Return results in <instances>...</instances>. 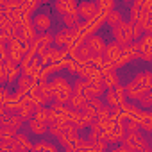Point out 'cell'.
<instances>
[{
    "label": "cell",
    "mask_w": 152,
    "mask_h": 152,
    "mask_svg": "<svg viewBox=\"0 0 152 152\" xmlns=\"http://www.w3.org/2000/svg\"><path fill=\"white\" fill-rule=\"evenodd\" d=\"M77 138H79V129L75 127V125H72V124H70V125L66 127V131L59 136V143H61V145H64V147H68L73 140H77Z\"/></svg>",
    "instance_id": "obj_12"
},
{
    "label": "cell",
    "mask_w": 152,
    "mask_h": 152,
    "mask_svg": "<svg viewBox=\"0 0 152 152\" xmlns=\"http://www.w3.org/2000/svg\"><path fill=\"white\" fill-rule=\"evenodd\" d=\"M31 148H34V147H32V143L29 141V138H27L25 134L18 132V134L15 136V140H13V152H27V150H31Z\"/></svg>",
    "instance_id": "obj_11"
},
{
    "label": "cell",
    "mask_w": 152,
    "mask_h": 152,
    "mask_svg": "<svg viewBox=\"0 0 152 152\" xmlns=\"http://www.w3.org/2000/svg\"><path fill=\"white\" fill-rule=\"evenodd\" d=\"M84 43H86V47L90 48V52H91L93 56H104L106 47H107V45H106V41H104L100 36H93V34H91Z\"/></svg>",
    "instance_id": "obj_8"
},
{
    "label": "cell",
    "mask_w": 152,
    "mask_h": 152,
    "mask_svg": "<svg viewBox=\"0 0 152 152\" xmlns=\"http://www.w3.org/2000/svg\"><path fill=\"white\" fill-rule=\"evenodd\" d=\"M52 43H54V36H52V34H48V32L39 34V36L34 39V47H36L38 56L47 54V50H50V48H52Z\"/></svg>",
    "instance_id": "obj_7"
},
{
    "label": "cell",
    "mask_w": 152,
    "mask_h": 152,
    "mask_svg": "<svg viewBox=\"0 0 152 152\" xmlns=\"http://www.w3.org/2000/svg\"><path fill=\"white\" fill-rule=\"evenodd\" d=\"M141 106H152V90H148V91H145L141 97H140V100H138Z\"/></svg>",
    "instance_id": "obj_32"
},
{
    "label": "cell",
    "mask_w": 152,
    "mask_h": 152,
    "mask_svg": "<svg viewBox=\"0 0 152 152\" xmlns=\"http://www.w3.org/2000/svg\"><path fill=\"white\" fill-rule=\"evenodd\" d=\"M122 145L129 150V152H145L148 148V141L140 134H125V138L122 140Z\"/></svg>",
    "instance_id": "obj_2"
},
{
    "label": "cell",
    "mask_w": 152,
    "mask_h": 152,
    "mask_svg": "<svg viewBox=\"0 0 152 152\" xmlns=\"http://www.w3.org/2000/svg\"><path fill=\"white\" fill-rule=\"evenodd\" d=\"M18 72H20L18 64L11 59H6V61H2V68H0V79L4 83H11L18 77Z\"/></svg>",
    "instance_id": "obj_5"
},
{
    "label": "cell",
    "mask_w": 152,
    "mask_h": 152,
    "mask_svg": "<svg viewBox=\"0 0 152 152\" xmlns=\"http://www.w3.org/2000/svg\"><path fill=\"white\" fill-rule=\"evenodd\" d=\"M72 125H75L77 129H83V127H88L86 122H84V116L81 111H73L72 113Z\"/></svg>",
    "instance_id": "obj_26"
},
{
    "label": "cell",
    "mask_w": 152,
    "mask_h": 152,
    "mask_svg": "<svg viewBox=\"0 0 152 152\" xmlns=\"http://www.w3.org/2000/svg\"><path fill=\"white\" fill-rule=\"evenodd\" d=\"M122 52H124V47L120 45V43H116V41H113V43H109L107 47H106V52H104V59L106 61H109V63H118L120 59H122ZM116 68V66H115Z\"/></svg>",
    "instance_id": "obj_9"
},
{
    "label": "cell",
    "mask_w": 152,
    "mask_h": 152,
    "mask_svg": "<svg viewBox=\"0 0 152 152\" xmlns=\"http://www.w3.org/2000/svg\"><path fill=\"white\" fill-rule=\"evenodd\" d=\"M77 13L84 22H91L99 16V7L97 2H81L77 6Z\"/></svg>",
    "instance_id": "obj_6"
},
{
    "label": "cell",
    "mask_w": 152,
    "mask_h": 152,
    "mask_svg": "<svg viewBox=\"0 0 152 152\" xmlns=\"http://www.w3.org/2000/svg\"><path fill=\"white\" fill-rule=\"evenodd\" d=\"M91 57H93V54L90 52V48L86 47V43H83L77 50H75V59H77L79 64H90Z\"/></svg>",
    "instance_id": "obj_16"
},
{
    "label": "cell",
    "mask_w": 152,
    "mask_h": 152,
    "mask_svg": "<svg viewBox=\"0 0 152 152\" xmlns=\"http://www.w3.org/2000/svg\"><path fill=\"white\" fill-rule=\"evenodd\" d=\"M113 152H129L124 145H120V147H116V148H113Z\"/></svg>",
    "instance_id": "obj_33"
},
{
    "label": "cell",
    "mask_w": 152,
    "mask_h": 152,
    "mask_svg": "<svg viewBox=\"0 0 152 152\" xmlns=\"http://www.w3.org/2000/svg\"><path fill=\"white\" fill-rule=\"evenodd\" d=\"M63 22H64L66 29H75V27H79V25H81V16H79L77 11H75V13L64 15V16H63Z\"/></svg>",
    "instance_id": "obj_22"
},
{
    "label": "cell",
    "mask_w": 152,
    "mask_h": 152,
    "mask_svg": "<svg viewBox=\"0 0 152 152\" xmlns=\"http://www.w3.org/2000/svg\"><path fill=\"white\" fill-rule=\"evenodd\" d=\"M32 84H34V79H32V77H29V75H22L20 81H18V91H16L15 100H18L23 93H27L29 90H32V88H34Z\"/></svg>",
    "instance_id": "obj_13"
},
{
    "label": "cell",
    "mask_w": 152,
    "mask_h": 152,
    "mask_svg": "<svg viewBox=\"0 0 152 152\" xmlns=\"http://www.w3.org/2000/svg\"><path fill=\"white\" fill-rule=\"evenodd\" d=\"M23 122H25V120H23L18 113H7V115L2 116V127H9V129H13L15 132H18V131L22 129Z\"/></svg>",
    "instance_id": "obj_10"
},
{
    "label": "cell",
    "mask_w": 152,
    "mask_h": 152,
    "mask_svg": "<svg viewBox=\"0 0 152 152\" xmlns=\"http://www.w3.org/2000/svg\"><path fill=\"white\" fill-rule=\"evenodd\" d=\"M48 61H52V63H57V61H61V59H64V56H66V50L64 48H50V50H47V54H43Z\"/></svg>",
    "instance_id": "obj_23"
},
{
    "label": "cell",
    "mask_w": 152,
    "mask_h": 152,
    "mask_svg": "<svg viewBox=\"0 0 152 152\" xmlns=\"http://www.w3.org/2000/svg\"><path fill=\"white\" fill-rule=\"evenodd\" d=\"M34 152H57L54 145H50L48 141H38L34 145Z\"/></svg>",
    "instance_id": "obj_29"
},
{
    "label": "cell",
    "mask_w": 152,
    "mask_h": 152,
    "mask_svg": "<svg viewBox=\"0 0 152 152\" xmlns=\"http://www.w3.org/2000/svg\"><path fill=\"white\" fill-rule=\"evenodd\" d=\"M29 129H31L34 134H45V132H48V122L39 120V118L34 116V118L29 122Z\"/></svg>",
    "instance_id": "obj_19"
},
{
    "label": "cell",
    "mask_w": 152,
    "mask_h": 152,
    "mask_svg": "<svg viewBox=\"0 0 152 152\" xmlns=\"http://www.w3.org/2000/svg\"><path fill=\"white\" fill-rule=\"evenodd\" d=\"M31 99H32L38 106H43L45 102L54 100V97H52V90H50V84H48V83H39L38 86H34V88L31 90Z\"/></svg>",
    "instance_id": "obj_4"
},
{
    "label": "cell",
    "mask_w": 152,
    "mask_h": 152,
    "mask_svg": "<svg viewBox=\"0 0 152 152\" xmlns=\"http://www.w3.org/2000/svg\"><path fill=\"white\" fill-rule=\"evenodd\" d=\"M70 106L73 111H83L86 106H88V100L83 97V95H77V93H73L72 99H70Z\"/></svg>",
    "instance_id": "obj_21"
},
{
    "label": "cell",
    "mask_w": 152,
    "mask_h": 152,
    "mask_svg": "<svg viewBox=\"0 0 152 152\" xmlns=\"http://www.w3.org/2000/svg\"><path fill=\"white\" fill-rule=\"evenodd\" d=\"M48 84H50L52 97H54L56 104H66V102H70V99L73 95V88H72V84L64 77H56Z\"/></svg>",
    "instance_id": "obj_1"
},
{
    "label": "cell",
    "mask_w": 152,
    "mask_h": 152,
    "mask_svg": "<svg viewBox=\"0 0 152 152\" xmlns=\"http://www.w3.org/2000/svg\"><path fill=\"white\" fill-rule=\"evenodd\" d=\"M106 100H107L109 107H118V106H122V102H120V99H118V95H116L115 90H107V93H106Z\"/></svg>",
    "instance_id": "obj_27"
},
{
    "label": "cell",
    "mask_w": 152,
    "mask_h": 152,
    "mask_svg": "<svg viewBox=\"0 0 152 152\" xmlns=\"http://www.w3.org/2000/svg\"><path fill=\"white\" fill-rule=\"evenodd\" d=\"M48 116H50V109L45 107V106H38V109H36V118L48 122Z\"/></svg>",
    "instance_id": "obj_31"
},
{
    "label": "cell",
    "mask_w": 152,
    "mask_h": 152,
    "mask_svg": "<svg viewBox=\"0 0 152 152\" xmlns=\"http://www.w3.org/2000/svg\"><path fill=\"white\" fill-rule=\"evenodd\" d=\"M38 6H39L38 2H29V0H22V2H20V9H22L23 15H31Z\"/></svg>",
    "instance_id": "obj_30"
},
{
    "label": "cell",
    "mask_w": 152,
    "mask_h": 152,
    "mask_svg": "<svg viewBox=\"0 0 152 152\" xmlns=\"http://www.w3.org/2000/svg\"><path fill=\"white\" fill-rule=\"evenodd\" d=\"M102 84L107 90H116L118 88V77H116V72H102Z\"/></svg>",
    "instance_id": "obj_17"
},
{
    "label": "cell",
    "mask_w": 152,
    "mask_h": 152,
    "mask_svg": "<svg viewBox=\"0 0 152 152\" xmlns=\"http://www.w3.org/2000/svg\"><path fill=\"white\" fill-rule=\"evenodd\" d=\"M138 47H140V52H147V50H152V34H145L143 38H140L138 41Z\"/></svg>",
    "instance_id": "obj_24"
},
{
    "label": "cell",
    "mask_w": 152,
    "mask_h": 152,
    "mask_svg": "<svg viewBox=\"0 0 152 152\" xmlns=\"http://www.w3.org/2000/svg\"><path fill=\"white\" fill-rule=\"evenodd\" d=\"M134 83L138 84V88L145 93V91H148V90H152V73L150 72H143V73H140L138 77L134 79Z\"/></svg>",
    "instance_id": "obj_14"
},
{
    "label": "cell",
    "mask_w": 152,
    "mask_h": 152,
    "mask_svg": "<svg viewBox=\"0 0 152 152\" xmlns=\"http://www.w3.org/2000/svg\"><path fill=\"white\" fill-rule=\"evenodd\" d=\"M16 134L18 132H15L9 127H0V141H13Z\"/></svg>",
    "instance_id": "obj_28"
},
{
    "label": "cell",
    "mask_w": 152,
    "mask_h": 152,
    "mask_svg": "<svg viewBox=\"0 0 152 152\" xmlns=\"http://www.w3.org/2000/svg\"><path fill=\"white\" fill-rule=\"evenodd\" d=\"M32 23H34V27H36L38 31H41V32H47V31L52 27V20H50L48 15H36Z\"/></svg>",
    "instance_id": "obj_18"
},
{
    "label": "cell",
    "mask_w": 152,
    "mask_h": 152,
    "mask_svg": "<svg viewBox=\"0 0 152 152\" xmlns=\"http://www.w3.org/2000/svg\"><path fill=\"white\" fill-rule=\"evenodd\" d=\"M122 127L125 129V132H127V134H136V132H140V122H138V120H134V118H129V116H125V118H124Z\"/></svg>",
    "instance_id": "obj_20"
},
{
    "label": "cell",
    "mask_w": 152,
    "mask_h": 152,
    "mask_svg": "<svg viewBox=\"0 0 152 152\" xmlns=\"http://www.w3.org/2000/svg\"><path fill=\"white\" fill-rule=\"evenodd\" d=\"M106 22L115 29L116 25H120V23H122V13H120V11H116V9H113V11L107 15V20H106Z\"/></svg>",
    "instance_id": "obj_25"
},
{
    "label": "cell",
    "mask_w": 152,
    "mask_h": 152,
    "mask_svg": "<svg viewBox=\"0 0 152 152\" xmlns=\"http://www.w3.org/2000/svg\"><path fill=\"white\" fill-rule=\"evenodd\" d=\"M77 6L79 4H75L73 0H57V2H56V9L63 16L64 15H70V13H75V11H77Z\"/></svg>",
    "instance_id": "obj_15"
},
{
    "label": "cell",
    "mask_w": 152,
    "mask_h": 152,
    "mask_svg": "<svg viewBox=\"0 0 152 152\" xmlns=\"http://www.w3.org/2000/svg\"><path fill=\"white\" fill-rule=\"evenodd\" d=\"M113 36H115V41L120 43L122 47L131 45L134 41L132 39V25H131V22H122L120 25H116L113 29Z\"/></svg>",
    "instance_id": "obj_3"
}]
</instances>
